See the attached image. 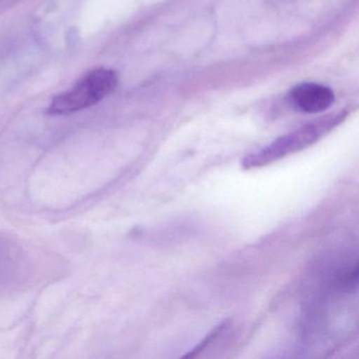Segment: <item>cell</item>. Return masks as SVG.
<instances>
[{
    "instance_id": "cell-1",
    "label": "cell",
    "mask_w": 359,
    "mask_h": 359,
    "mask_svg": "<svg viewBox=\"0 0 359 359\" xmlns=\"http://www.w3.org/2000/svg\"><path fill=\"white\" fill-rule=\"evenodd\" d=\"M344 114L325 117L313 123L304 126L287 135L280 136L276 140L264 147L258 152L245 157L241 165L243 169L251 170L266 167L283 157L299 152L318 142L319 138L331 131L344 121Z\"/></svg>"
},
{
    "instance_id": "cell-2",
    "label": "cell",
    "mask_w": 359,
    "mask_h": 359,
    "mask_svg": "<svg viewBox=\"0 0 359 359\" xmlns=\"http://www.w3.org/2000/svg\"><path fill=\"white\" fill-rule=\"evenodd\" d=\"M118 75L112 69L100 68L83 75L70 90L55 96L48 109L52 115H67L91 108L116 90Z\"/></svg>"
},
{
    "instance_id": "cell-3",
    "label": "cell",
    "mask_w": 359,
    "mask_h": 359,
    "mask_svg": "<svg viewBox=\"0 0 359 359\" xmlns=\"http://www.w3.org/2000/svg\"><path fill=\"white\" fill-rule=\"evenodd\" d=\"M289 102L298 111L309 114L323 112L331 108L335 95L330 88L314 83L296 86L290 91Z\"/></svg>"
},
{
    "instance_id": "cell-4",
    "label": "cell",
    "mask_w": 359,
    "mask_h": 359,
    "mask_svg": "<svg viewBox=\"0 0 359 359\" xmlns=\"http://www.w3.org/2000/svg\"><path fill=\"white\" fill-rule=\"evenodd\" d=\"M226 325H228V321H222L220 325H218L217 327H214L213 331L210 332V333L205 336V339L201 340V341L199 342V344H197V346H195L192 351H190L188 354L184 355V357H193L195 356L197 353H201L203 348H207V346H209L210 344H212V342H213L214 340H215L216 338H217L218 336H219L220 334L224 332V330L226 329Z\"/></svg>"
}]
</instances>
